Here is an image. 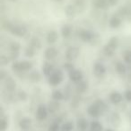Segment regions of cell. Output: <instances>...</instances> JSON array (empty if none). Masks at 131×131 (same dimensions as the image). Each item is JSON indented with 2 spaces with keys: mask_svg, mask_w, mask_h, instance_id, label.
Segmentation results:
<instances>
[{
  "mask_svg": "<svg viewBox=\"0 0 131 131\" xmlns=\"http://www.w3.org/2000/svg\"><path fill=\"white\" fill-rule=\"evenodd\" d=\"M76 128L78 131H86L90 128V124L85 118H79L76 121Z\"/></svg>",
  "mask_w": 131,
  "mask_h": 131,
  "instance_id": "obj_7",
  "label": "cell"
},
{
  "mask_svg": "<svg viewBox=\"0 0 131 131\" xmlns=\"http://www.w3.org/2000/svg\"><path fill=\"white\" fill-rule=\"evenodd\" d=\"M16 97H17L18 100L21 101V102H25V101H27V99H28V94H27L24 90L21 89L17 92Z\"/></svg>",
  "mask_w": 131,
  "mask_h": 131,
  "instance_id": "obj_18",
  "label": "cell"
},
{
  "mask_svg": "<svg viewBox=\"0 0 131 131\" xmlns=\"http://www.w3.org/2000/svg\"><path fill=\"white\" fill-rule=\"evenodd\" d=\"M94 104L97 105V107L100 109V111H101V114H103L105 112H106L107 110V105L105 104L104 102H103L102 100H101V99H97L96 101L94 102Z\"/></svg>",
  "mask_w": 131,
  "mask_h": 131,
  "instance_id": "obj_20",
  "label": "cell"
},
{
  "mask_svg": "<svg viewBox=\"0 0 131 131\" xmlns=\"http://www.w3.org/2000/svg\"><path fill=\"white\" fill-rule=\"evenodd\" d=\"M75 89H76L77 93L79 94L85 93L88 90V83L86 81H83V80L79 81V82H77L76 86H75Z\"/></svg>",
  "mask_w": 131,
  "mask_h": 131,
  "instance_id": "obj_11",
  "label": "cell"
},
{
  "mask_svg": "<svg viewBox=\"0 0 131 131\" xmlns=\"http://www.w3.org/2000/svg\"><path fill=\"white\" fill-rule=\"evenodd\" d=\"M61 126L58 121H53L48 128V131H60Z\"/></svg>",
  "mask_w": 131,
  "mask_h": 131,
  "instance_id": "obj_21",
  "label": "cell"
},
{
  "mask_svg": "<svg viewBox=\"0 0 131 131\" xmlns=\"http://www.w3.org/2000/svg\"><path fill=\"white\" fill-rule=\"evenodd\" d=\"M110 123L111 125L114 127V128H119L121 124V117L119 115V112H114L111 113L110 115Z\"/></svg>",
  "mask_w": 131,
  "mask_h": 131,
  "instance_id": "obj_8",
  "label": "cell"
},
{
  "mask_svg": "<svg viewBox=\"0 0 131 131\" xmlns=\"http://www.w3.org/2000/svg\"><path fill=\"white\" fill-rule=\"evenodd\" d=\"M32 119H31V118L23 117L19 121L18 126H19V128L21 130L27 131L28 129H30V128L32 127Z\"/></svg>",
  "mask_w": 131,
  "mask_h": 131,
  "instance_id": "obj_4",
  "label": "cell"
},
{
  "mask_svg": "<svg viewBox=\"0 0 131 131\" xmlns=\"http://www.w3.org/2000/svg\"><path fill=\"white\" fill-rule=\"evenodd\" d=\"M109 98H110V103H111L112 104L117 105V104H119L121 102H122L124 96H123V95H121L119 92L114 91V92H112V93H110Z\"/></svg>",
  "mask_w": 131,
  "mask_h": 131,
  "instance_id": "obj_5",
  "label": "cell"
},
{
  "mask_svg": "<svg viewBox=\"0 0 131 131\" xmlns=\"http://www.w3.org/2000/svg\"><path fill=\"white\" fill-rule=\"evenodd\" d=\"M51 71H52V66L49 63H46L43 67V73L45 76H50Z\"/></svg>",
  "mask_w": 131,
  "mask_h": 131,
  "instance_id": "obj_22",
  "label": "cell"
},
{
  "mask_svg": "<svg viewBox=\"0 0 131 131\" xmlns=\"http://www.w3.org/2000/svg\"><path fill=\"white\" fill-rule=\"evenodd\" d=\"M48 111H49V113H56L57 112H58L60 109V104L59 101L53 100L49 101V104H48Z\"/></svg>",
  "mask_w": 131,
  "mask_h": 131,
  "instance_id": "obj_9",
  "label": "cell"
},
{
  "mask_svg": "<svg viewBox=\"0 0 131 131\" xmlns=\"http://www.w3.org/2000/svg\"><path fill=\"white\" fill-rule=\"evenodd\" d=\"M8 116L7 115H2L0 116V131H5L8 128Z\"/></svg>",
  "mask_w": 131,
  "mask_h": 131,
  "instance_id": "obj_15",
  "label": "cell"
},
{
  "mask_svg": "<svg viewBox=\"0 0 131 131\" xmlns=\"http://www.w3.org/2000/svg\"><path fill=\"white\" fill-rule=\"evenodd\" d=\"M105 131H115V130H113V129H111V128H107Z\"/></svg>",
  "mask_w": 131,
  "mask_h": 131,
  "instance_id": "obj_26",
  "label": "cell"
},
{
  "mask_svg": "<svg viewBox=\"0 0 131 131\" xmlns=\"http://www.w3.org/2000/svg\"><path fill=\"white\" fill-rule=\"evenodd\" d=\"M29 79H30L31 82L32 83H37L39 82V81L40 80V74L38 72V71H33V72L31 73L30 75H29Z\"/></svg>",
  "mask_w": 131,
  "mask_h": 131,
  "instance_id": "obj_19",
  "label": "cell"
},
{
  "mask_svg": "<svg viewBox=\"0 0 131 131\" xmlns=\"http://www.w3.org/2000/svg\"><path fill=\"white\" fill-rule=\"evenodd\" d=\"M116 70H117V72L119 75H122V76L126 73V67L122 63H118L117 66H116Z\"/></svg>",
  "mask_w": 131,
  "mask_h": 131,
  "instance_id": "obj_23",
  "label": "cell"
},
{
  "mask_svg": "<svg viewBox=\"0 0 131 131\" xmlns=\"http://www.w3.org/2000/svg\"><path fill=\"white\" fill-rule=\"evenodd\" d=\"M90 130L91 131H102L103 126L100 121H93L90 122Z\"/></svg>",
  "mask_w": 131,
  "mask_h": 131,
  "instance_id": "obj_14",
  "label": "cell"
},
{
  "mask_svg": "<svg viewBox=\"0 0 131 131\" xmlns=\"http://www.w3.org/2000/svg\"><path fill=\"white\" fill-rule=\"evenodd\" d=\"M94 74L96 77H102L103 75L105 74L106 72V70H105V67L102 65V64H100V63H97L96 65L94 66Z\"/></svg>",
  "mask_w": 131,
  "mask_h": 131,
  "instance_id": "obj_12",
  "label": "cell"
},
{
  "mask_svg": "<svg viewBox=\"0 0 131 131\" xmlns=\"http://www.w3.org/2000/svg\"><path fill=\"white\" fill-rule=\"evenodd\" d=\"M87 114L90 117L93 118V119H96V118H99L101 115H102L100 109L97 107V105L94 103L87 107Z\"/></svg>",
  "mask_w": 131,
  "mask_h": 131,
  "instance_id": "obj_3",
  "label": "cell"
},
{
  "mask_svg": "<svg viewBox=\"0 0 131 131\" xmlns=\"http://www.w3.org/2000/svg\"><path fill=\"white\" fill-rule=\"evenodd\" d=\"M70 80L73 81V82H79V81L82 80L83 79V73L81 71H72L69 74Z\"/></svg>",
  "mask_w": 131,
  "mask_h": 131,
  "instance_id": "obj_10",
  "label": "cell"
},
{
  "mask_svg": "<svg viewBox=\"0 0 131 131\" xmlns=\"http://www.w3.org/2000/svg\"><path fill=\"white\" fill-rule=\"evenodd\" d=\"M49 84L52 86H57L63 81V74L60 71H56L49 77Z\"/></svg>",
  "mask_w": 131,
  "mask_h": 131,
  "instance_id": "obj_1",
  "label": "cell"
},
{
  "mask_svg": "<svg viewBox=\"0 0 131 131\" xmlns=\"http://www.w3.org/2000/svg\"><path fill=\"white\" fill-rule=\"evenodd\" d=\"M81 102V96L78 95H75L71 97V107L74 109L77 108L80 105Z\"/></svg>",
  "mask_w": 131,
  "mask_h": 131,
  "instance_id": "obj_17",
  "label": "cell"
},
{
  "mask_svg": "<svg viewBox=\"0 0 131 131\" xmlns=\"http://www.w3.org/2000/svg\"><path fill=\"white\" fill-rule=\"evenodd\" d=\"M51 98L56 101L64 100V93L60 89H55L51 93Z\"/></svg>",
  "mask_w": 131,
  "mask_h": 131,
  "instance_id": "obj_13",
  "label": "cell"
},
{
  "mask_svg": "<svg viewBox=\"0 0 131 131\" xmlns=\"http://www.w3.org/2000/svg\"><path fill=\"white\" fill-rule=\"evenodd\" d=\"M124 98L127 100V102L131 103V89H127L124 94Z\"/></svg>",
  "mask_w": 131,
  "mask_h": 131,
  "instance_id": "obj_25",
  "label": "cell"
},
{
  "mask_svg": "<svg viewBox=\"0 0 131 131\" xmlns=\"http://www.w3.org/2000/svg\"><path fill=\"white\" fill-rule=\"evenodd\" d=\"M63 93H64V100L68 101L69 99H71L72 95H71V90H70L69 86H66Z\"/></svg>",
  "mask_w": 131,
  "mask_h": 131,
  "instance_id": "obj_24",
  "label": "cell"
},
{
  "mask_svg": "<svg viewBox=\"0 0 131 131\" xmlns=\"http://www.w3.org/2000/svg\"><path fill=\"white\" fill-rule=\"evenodd\" d=\"M4 88L5 91L8 92H14L16 88V83L12 78H6L5 83H4Z\"/></svg>",
  "mask_w": 131,
  "mask_h": 131,
  "instance_id": "obj_6",
  "label": "cell"
},
{
  "mask_svg": "<svg viewBox=\"0 0 131 131\" xmlns=\"http://www.w3.org/2000/svg\"><path fill=\"white\" fill-rule=\"evenodd\" d=\"M48 114H49V111L46 106L43 104H40L38 106L36 110V113H35V117L39 121H43L48 118Z\"/></svg>",
  "mask_w": 131,
  "mask_h": 131,
  "instance_id": "obj_2",
  "label": "cell"
},
{
  "mask_svg": "<svg viewBox=\"0 0 131 131\" xmlns=\"http://www.w3.org/2000/svg\"><path fill=\"white\" fill-rule=\"evenodd\" d=\"M74 128H75V125H74L73 121H66L63 124L61 125V128H60V131H73Z\"/></svg>",
  "mask_w": 131,
  "mask_h": 131,
  "instance_id": "obj_16",
  "label": "cell"
}]
</instances>
